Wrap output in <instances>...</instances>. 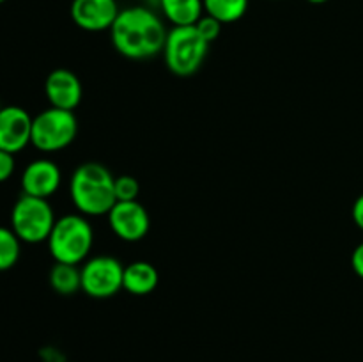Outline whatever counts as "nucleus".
<instances>
[{
    "mask_svg": "<svg viewBox=\"0 0 363 362\" xmlns=\"http://www.w3.org/2000/svg\"><path fill=\"white\" fill-rule=\"evenodd\" d=\"M167 34L169 31L158 14L140 6L119 11L110 28L113 48L131 60H147L160 55L165 46Z\"/></svg>",
    "mask_w": 363,
    "mask_h": 362,
    "instance_id": "obj_1",
    "label": "nucleus"
},
{
    "mask_svg": "<svg viewBox=\"0 0 363 362\" xmlns=\"http://www.w3.org/2000/svg\"><path fill=\"white\" fill-rule=\"evenodd\" d=\"M74 208L85 216L108 215L117 202L116 177L103 163L85 162L74 169L69 181Z\"/></svg>",
    "mask_w": 363,
    "mask_h": 362,
    "instance_id": "obj_2",
    "label": "nucleus"
},
{
    "mask_svg": "<svg viewBox=\"0 0 363 362\" xmlns=\"http://www.w3.org/2000/svg\"><path fill=\"white\" fill-rule=\"evenodd\" d=\"M46 243L55 263L80 265L87 261L91 254L94 231L87 216L82 213H69L55 220Z\"/></svg>",
    "mask_w": 363,
    "mask_h": 362,
    "instance_id": "obj_3",
    "label": "nucleus"
},
{
    "mask_svg": "<svg viewBox=\"0 0 363 362\" xmlns=\"http://www.w3.org/2000/svg\"><path fill=\"white\" fill-rule=\"evenodd\" d=\"M209 43L199 34L195 25L172 27L163 46L167 67L177 77H191L201 70L208 55Z\"/></svg>",
    "mask_w": 363,
    "mask_h": 362,
    "instance_id": "obj_4",
    "label": "nucleus"
},
{
    "mask_svg": "<svg viewBox=\"0 0 363 362\" xmlns=\"http://www.w3.org/2000/svg\"><path fill=\"white\" fill-rule=\"evenodd\" d=\"M55 220L48 199L21 194L11 212V229L25 243H41L48 240Z\"/></svg>",
    "mask_w": 363,
    "mask_h": 362,
    "instance_id": "obj_5",
    "label": "nucleus"
},
{
    "mask_svg": "<svg viewBox=\"0 0 363 362\" xmlns=\"http://www.w3.org/2000/svg\"><path fill=\"white\" fill-rule=\"evenodd\" d=\"M78 133V121L73 110L50 106L32 119L30 144L43 153H55L73 144Z\"/></svg>",
    "mask_w": 363,
    "mask_h": 362,
    "instance_id": "obj_6",
    "label": "nucleus"
},
{
    "mask_svg": "<svg viewBox=\"0 0 363 362\" xmlns=\"http://www.w3.org/2000/svg\"><path fill=\"white\" fill-rule=\"evenodd\" d=\"M82 272V291L91 298H110L123 290L124 265L112 256H96L87 259Z\"/></svg>",
    "mask_w": 363,
    "mask_h": 362,
    "instance_id": "obj_7",
    "label": "nucleus"
},
{
    "mask_svg": "<svg viewBox=\"0 0 363 362\" xmlns=\"http://www.w3.org/2000/svg\"><path fill=\"white\" fill-rule=\"evenodd\" d=\"M106 216H108L110 229L113 231V234L119 240L130 241V243L145 238L151 226L147 209L138 201H117Z\"/></svg>",
    "mask_w": 363,
    "mask_h": 362,
    "instance_id": "obj_8",
    "label": "nucleus"
},
{
    "mask_svg": "<svg viewBox=\"0 0 363 362\" xmlns=\"http://www.w3.org/2000/svg\"><path fill=\"white\" fill-rule=\"evenodd\" d=\"M30 114L16 105L2 106L0 110V149L7 153H20L30 144L32 138Z\"/></svg>",
    "mask_w": 363,
    "mask_h": 362,
    "instance_id": "obj_9",
    "label": "nucleus"
},
{
    "mask_svg": "<svg viewBox=\"0 0 363 362\" xmlns=\"http://www.w3.org/2000/svg\"><path fill=\"white\" fill-rule=\"evenodd\" d=\"M119 11L116 0H73L69 13L82 31L101 32L112 28Z\"/></svg>",
    "mask_w": 363,
    "mask_h": 362,
    "instance_id": "obj_10",
    "label": "nucleus"
},
{
    "mask_svg": "<svg viewBox=\"0 0 363 362\" xmlns=\"http://www.w3.org/2000/svg\"><path fill=\"white\" fill-rule=\"evenodd\" d=\"M62 183L59 165L48 158H38L28 163L21 172V190L34 197L50 199Z\"/></svg>",
    "mask_w": 363,
    "mask_h": 362,
    "instance_id": "obj_11",
    "label": "nucleus"
},
{
    "mask_svg": "<svg viewBox=\"0 0 363 362\" xmlns=\"http://www.w3.org/2000/svg\"><path fill=\"white\" fill-rule=\"evenodd\" d=\"M45 92L50 105L62 110H74L80 105L82 96H84L80 78L66 67L53 70L46 77Z\"/></svg>",
    "mask_w": 363,
    "mask_h": 362,
    "instance_id": "obj_12",
    "label": "nucleus"
},
{
    "mask_svg": "<svg viewBox=\"0 0 363 362\" xmlns=\"http://www.w3.org/2000/svg\"><path fill=\"white\" fill-rule=\"evenodd\" d=\"M160 283L158 270L155 265L147 261H133L128 266H124V277H123V290L128 293L135 295V297H142V295H149L151 291L156 290Z\"/></svg>",
    "mask_w": 363,
    "mask_h": 362,
    "instance_id": "obj_13",
    "label": "nucleus"
},
{
    "mask_svg": "<svg viewBox=\"0 0 363 362\" xmlns=\"http://www.w3.org/2000/svg\"><path fill=\"white\" fill-rule=\"evenodd\" d=\"M163 16L174 27L195 25L204 13L202 0H158Z\"/></svg>",
    "mask_w": 363,
    "mask_h": 362,
    "instance_id": "obj_14",
    "label": "nucleus"
},
{
    "mask_svg": "<svg viewBox=\"0 0 363 362\" xmlns=\"http://www.w3.org/2000/svg\"><path fill=\"white\" fill-rule=\"evenodd\" d=\"M50 286L59 295H74L82 290V272L78 265H67V263H55L50 270Z\"/></svg>",
    "mask_w": 363,
    "mask_h": 362,
    "instance_id": "obj_15",
    "label": "nucleus"
},
{
    "mask_svg": "<svg viewBox=\"0 0 363 362\" xmlns=\"http://www.w3.org/2000/svg\"><path fill=\"white\" fill-rule=\"evenodd\" d=\"M202 4L206 14L216 18L223 25L241 20L248 9V0H202Z\"/></svg>",
    "mask_w": 363,
    "mask_h": 362,
    "instance_id": "obj_16",
    "label": "nucleus"
},
{
    "mask_svg": "<svg viewBox=\"0 0 363 362\" xmlns=\"http://www.w3.org/2000/svg\"><path fill=\"white\" fill-rule=\"evenodd\" d=\"M21 240L13 229L0 226V272L11 270L20 259Z\"/></svg>",
    "mask_w": 363,
    "mask_h": 362,
    "instance_id": "obj_17",
    "label": "nucleus"
},
{
    "mask_svg": "<svg viewBox=\"0 0 363 362\" xmlns=\"http://www.w3.org/2000/svg\"><path fill=\"white\" fill-rule=\"evenodd\" d=\"M140 183L133 176L116 177V199L117 201H138Z\"/></svg>",
    "mask_w": 363,
    "mask_h": 362,
    "instance_id": "obj_18",
    "label": "nucleus"
},
{
    "mask_svg": "<svg viewBox=\"0 0 363 362\" xmlns=\"http://www.w3.org/2000/svg\"><path fill=\"white\" fill-rule=\"evenodd\" d=\"M195 27H197L199 34H201L202 38H204L206 41L211 45L213 41H216V39H218L220 32H222L223 23H222V21L216 20V18L209 16V14H202L201 20L195 23Z\"/></svg>",
    "mask_w": 363,
    "mask_h": 362,
    "instance_id": "obj_19",
    "label": "nucleus"
},
{
    "mask_svg": "<svg viewBox=\"0 0 363 362\" xmlns=\"http://www.w3.org/2000/svg\"><path fill=\"white\" fill-rule=\"evenodd\" d=\"M14 155L13 153H7L4 149H0V183L9 180L14 172Z\"/></svg>",
    "mask_w": 363,
    "mask_h": 362,
    "instance_id": "obj_20",
    "label": "nucleus"
},
{
    "mask_svg": "<svg viewBox=\"0 0 363 362\" xmlns=\"http://www.w3.org/2000/svg\"><path fill=\"white\" fill-rule=\"evenodd\" d=\"M351 266H353L354 273L363 279V241L353 251V256H351Z\"/></svg>",
    "mask_w": 363,
    "mask_h": 362,
    "instance_id": "obj_21",
    "label": "nucleus"
},
{
    "mask_svg": "<svg viewBox=\"0 0 363 362\" xmlns=\"http://www.w3.org/2000/svg\"><path fill=\"white\" fill-rule=\"evenodd\" d=\"M353 220L358 227L363 231V194L354 201L353 204Z\"/></svg>",
    "mask_w": 363,
    "mask_h": 362,
    "instance_id": "obj_22",
    "label": "nucleus"
},
{
    "mask_svg": "<svg viewBox=\"0 0 363 362\" xmlns=\"http://www.w3.org/2000/svg\"><path fill=\"white\" fill-rule=\"evenodd\" d=\"M307 2H311V4H325V2H328V0H307Z\"/></svg>",
    "mask_w": 363,
    "mask_h": 362,
    "instance_id": "obj_23",
    "label": "nucleus"
},
{
    "mask_svg": "<svg viewBox=\"0 0 363 362\" xmlns=\"http://www.w3.org/2000/svg\"><path fill=\"white\" fill-rule=\"evenodd\" d=\"M4 2H6V0H0V4H4Z\"/></svg>",
    "mask_w": 363,
    "mask_h": 362,
    "instance_id": "obj_24",
    "label": "nucleus"
},
{
    "mask_svg": "<svg viewBox=\"0 0 363 362\" xmlns=\"http://www.w3.org/2000/svg\"><path fill=\"white\" fill-rule=\"evenodd\" d=\"M0 110H2V105H0Z\"/></svg>",
    "mask_w": 363,
    "mask_h": 362,
    "instance_id": "obj_25",
    "label": "nucleus"
}]
</instances>
